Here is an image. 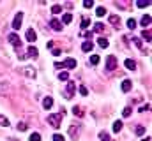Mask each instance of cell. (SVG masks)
Returning a JSON list of instances; mask_svg holds the SVG:
<instances>
[{
  "mask_svg": "<svg viewBox=\"0 0 152 141\" xmlns=\"http://www.w3.org/2000/svg\"><path fill=\"white\" fill-rule=\"evenodd\" d=\"M143 39H145V41H147V42H151V30H143Z\"/></svg>",
  "mask_w": 152,
  "mask_h": 141,
  "instance_id": "cell-32",
  "label": "cell"
},
{
  "mask_svg": "<svg viewBox=\"0 0 152 141\" xmlns=\"http://www.w3.org/2000/svg\"><path fill=\"white\" fill-rule=\"evenodd\" d=\"M110 23H112V25H118V23H120V16L112 14V16H110Z\"/></svg>",
  "mask_w": 152,
  "mask_h": 141,
  "instance_id": "cell-25",
  "label": "cell"
},
{
  "mask_svg": "<svg viewBox=\"0 0 152 141\" xmlns=\"http://www.w3.org/2000/svg\"><path fill=\"white\" fill-rule=\"evenodd\" d=\"M80 131H81V125H71V127H69V136H71V140H78V138H80Z\"/></svg>",
  "mask_w": 152,
  "mask_h": 141,
  "instance_id": "cell-7",
  "label": "cell"
},
{
  "mask_svg": "<svg viewBox=\"0 0 152 141\" xmlns=\"http://www.w3.org/2000/svg\"><path fill=\"white\" fill-rule=\"evenodd\" d=\"M103 30H104V25H103V23H96V25H94V32H97V34H101Z\"/></svg>",
  "mask_w": 152,
  "mask_h": 141,
  "instance_id": "cell-23",
  "label": "cell"
},
{
  "mask_svg": "<svg viewBox=\"0 0 152 141\" xmlns=\"http://www.w3.org/2000/svg\"><path fill=\"white\" fill-rule=\"evenodd\" d=\"M97 44H99L101 48H108V39H104V37H99V39H97Z\"/></svg>",
  "mask_w": 152,
  "mask_h": 141,
  "instance_id": "cell-21",
  "label": "cell"
},
{
  "mask_svg": "<svg viewBox=\"0 0 152 141\" xmlns=\"http://www.w3.org/2000/svg\"><path fill=\"white\" fill-rule=\"evenodd\" d=\"M0 125H4V127H9V120H7L4 115H0Z\"/></svg>",
  "mask_w": 152,
  "mask_h": 141,
  "instance_id": "cell-30",
  "label": "cell"
},
{
  "mask_svg": "<svg viewBox=\"0 0 152 141\" xmlns=\"http://www.w3.org/2000/svg\"><path fill=\"white\" fill-rule=\"evenodd\" d=\"M51 106H53V99H51V97H44V101H42V108H44V109H50Z\"/></svg>",
  "mask_w": 152,
  "mask_h": 141,
  "instance_id": "cell-15",
  "label": "cell"
},
{
  "mask_svg": "<svg viewBox=\"0 0 152 141\" xmlns=\"http://www.w3.org/2000/svg\"><path fill=\"white\" fill-rule=\"evenodd\" d=\"M21 21H23V12H18V14L14 16V20H12V28L18 30V28L21 27Z\"/></svg>",
  "mask_w": 152,
  "mask_h": 141,
  "instance_id": "cell-8",
  "label": "cell"
},
{
  "mask_svg": "<svg viewBox=\"0 0 152 141\" xmlns=\"http://www.w3.org/2000/svg\"><path fill=\"white\" fill-rule=\"evenodd\" d=\"M143 141H151V138H149V136H147V138H145V140H143Z\"/></svg>",
  "mask_w": 152,
  "mask_h": 141,
  "instance_id": "cell-46",
  "label": "cell"
},
{
  "mask_svg": "<svg viewBox=\"0 0 152 141\" xmlns=\"http://www.w3.org/2000/svg\"><path fill=\"white\" fill-rule=\"evenodd\" d=\"M134 132H136L138 136H143V134H145V127H143V125H136V129H134Z\"/></svg>",
  "mask_w": 152,
  "mask_h": 141,
  "instance_id": "cell-24",
  "label": "cell"
},
{
  "mask_svg": "<svg viewBox=\"0 0 152 141\" xmlns=\"http://www.w3.org/2000/svg\"><path fill=\"white\" fill-rule=\"evenodd\" d=\"M124 64H126V67H127L129 70H134V69H136V62H134V60H131V58H127Z\"/></svg>",
  "mask_w": 152,
  "mask_h": 141,
  "instance_id": "cell-16",
  "label": "cell"
},
{
  "mask_svg": "<svg viewBox=\"0 0 152 141\" xmlns=\"http://www.w3.org/2000/svg\"><path fill=\"white\" fill-rule=\"evenodd\" d=\"M127 28H131V30H133V28H136V20L129 18V20H127Z\"/></svg>",
  "mask_w": 152,
  "mask_h": 141,
  "instance_id": "cell-27",
  "label": "cell"
},
{
  "mask_svg": "<svg viewBox=\"0 0 152 141\" xmlns=\"http://www.w3.org/2000/svg\"><path fill=\"white\" fill-rule=\"evenodd\" d=\"M37 55H39L37 48H36V46H30V48L27 49V55H25V57H30V58H37Z\"/></svg>",
  "mask_w": 152,
  "mask_h": 141,
  "instance_id": "cell-12",
  "label": "cell"
},
{
  "mask_svg": "<svg viewBox=\"0 0 152 141\" xmlns=\"http://www.w3.org/2000/svg\"><path fill=\"white\" fill-rule=\"evenodd\" d=\"M30 141H41V134H37V132H34V134L30 136Z\"/></svg>",
  "mask_w": 152,
  "mask_h": 141,
  "instance_id": "cell-39",
  "label": "cell"
},
{
  "mask_svg": "<svg viewBox=\"0 0 152 141\" xmlns=\"http://www.w3.org/2000/svg\"><path fill=\"white\" fill-rule=\"evenodd\" d=\"M90 64H92V65H97V64H99V55H92V57H90Z\"/></svg>",
  "mask_w": 152,
  "mask_h": 141,
  "instance_id": "cell-28",
  "label": "cell"
},
{
  "mask_svg": "<svg viewBox=\"0 0 152 141\" xmlns=\"http://www.w3.org/2000/svg\"><path fill=\"white\" fill-rule=\"evenodd\" d=\"M7 141H20V140H16V138H9Z\"/></svg>",
  "mask_w": 152,
  "mask_h": 141,
  "instance_id": "cell-45",
  "label": "cell"
},
{
  "mask_svg": "<svg viewBox=\"0 0 152 141\" xmlns=\"http://www.w3.org/2000/svg\"><path fill=\"white\" fill-rule=\"evenodd\" d=\"M73 21V14L71 12H66L64 16H62V25H69Z\"/></svg>",
  "mask_w": 152,
  "mask_h": 141,
  "instance_id": "cell-14",
  "label": "cell"
},
{
  "mask_svg": "<svg viewBox=\"0 0 152 141\" xmlns=\"http://www.w3.org/2000/svg\"><path fill=\"white\" fill-rule=\"evenodd\" d=\"M92 48H94V44H92L90 41H85V42L81 44V49H83V51H92Z\"/></svg>",
  "mask_w": 152,
  "mask_h": 141,
  "instance_id": "cell-17",
  "label": "cell"
},
{
  "mask_svg": "<svg viewBox=\"0 0 152 141\" xmlns=\"http://www.w3.org/2000/svg\"><path fill=\"white\" fill-rule=\"evenodd\" d=\"M140 23H142L143 27H149V25H151V16H149V14H145V16L142 18V21H140Z\"/></svg>",
  "mask_w": 152,
  "mask_h": 141,
  "instance_id": "cell-20",
  "label": "cell"
},
{
  "mask_svg": "<svg viewBox=\"0 0 152 141\" xmlns=\"http://www.w3.org/2000/svg\"><path fill=\"white\" fill-rule=\"evenodd\" d=\"M136 5L143 9V7H147V5H149V2H147V0H138V2H136Z\"/></svg>",
  "mask_w": 152,
  "mask_h": 141,
  "instance_id": "cell-33",
  "label": "cell"
},
{
  "mask_svg": "<svg viewBox=\"0 0 152 141\" xmlns=\"http://www.w3.org/2000/svg\"><path fill=\"white\" fill-rule=\"evenodd\" d=\"M53 55H55V57L62 55V49H58V48H53Z\"/></svg>",
  "mask_w": 152,
  "mask_h": 141,
  "instance_id": "cell-42",
  "label": "cell"
},
{
  "mask_svg": "<svg viewBox=\"0 0 152 141\" xmlns=\"http://www.w3.org/2000/svg\"><path fill=\"white\" fill-rule=\"evenodd\" d=\"M120 131H122V122L117 120V122H113V132H120Z\"/></svg>",
  "mask_w": 152,
  "mask_h": 141,
  "instance_id": "cell-22",
  "label": "cell"
},
{
  "mask_svg": "<svg viewBox=\"0 0 152 141\" xmlns=\"http://www.w3.org/2000/svg\"><path fill=\"white\" fill-rule=\"evenodd\" d=\"M96 16H99V18L106 16V9H104V7H97V9H96Z\"/></svg>",
  "mask_w": 152,
  "mask_h": 141,
  "instance_id": "cell-19",
  "label": "cell"
},
{
  "mask_svg": "<svg viewBox=\"0 0 152 141\" xmlns=\"http://www.w3.org/2000/svg\"><path fill=\"white\" fill-rule=\"evenodd\" d=\"M149 108H151V106H149V104L142 106V108H140V113H145V111H149Z\"/></svg>",
  "mask_w": 152,
  "mask_h": 141,
  "instance_id": "cell-44",
  "label": "cell"
},
{
  "mask_svg": "<svg viewBox=\"0 0 152 141\" xmlns=\"http://www.w3.org/2000/svg\"><path fill=\"white\" fill-rule=\"evenodd\" d=\"M117 69V57H113V55H110L108 58H106V67H104V70L106 72H112V70Z\"/></svg>",
  "mask_w": 152,
  "mask_h": 141,
  "instance_id": "cell-3",
  "label": "cell"
},
{
  "mask_svg": "<svg viewBox=\"0 0 152 141\" xmlns=\"http://www.w3.org/2000/svg\"><path fill=\"white\" fill-rule=\"evenodd\" d=\"M7 41H9V42H11L12 46H18V48L21 46V39H20V35L16 34V32H12V34L7 35Z\"/></svg>",
  "mask_w": 152,
  "mask_h": 141,
  "instance_id": "cell-6",
  "label": "cell"
},
{
  "mask_svg": "<svg viewBox=\"0 0 152 141\" xmlns=\"http://www.w3.org/2000/svg\"><path fill=\"white\" fill-rule=\"evenodd\" d=\"M75 90H76V85H75V81H67V86H66V92H64V95H66V99H71V97L75 95Z\"/></svg>",
  "mask_w": 152,
  "mask_h": 141,
  "instance_id": "cell-4",
  "label": "cell"
},
{
  "mask_svg": "<svg viewBox=\"0 0 152 141\" xmlns=\"http://www.w3.org/2000/svg\"><path fill=\"white\" fill-rule=\"evenodd\" d=\"M131 88H133L131 79H124V81H122V92H129Z\"/></svg>",
  "mask_w": 152,
  "mask_h": 141,
  "instance_id": "cell-13",
  "label": "cell"
},
{
  "mask_svg": "<svg viewBox=\"0 0 152 141\" xmlns=\"http://www.w3.org/2000/svg\"><path fill=\"white\" fill-rule=\"evenodd\" d=\"M36 39H37L36 30H34V28H28V30H27V41H28V42H36Z\"/></svg>",
  "mask_w": 152,
  "mask_h": 141,
  "instance_id": "cell-11",
  "label": "cell"
},
{
  "mask_svg": "<svg viewBox=\"0 0 152 141\" xmlns=\"http://www.w3.org/2000/svg\"><path fill=\"white\" fill-rule=\"evenodd\" d=\"M81 35H83V37H88V39H90V37H92V32H87V30H81Z\"/></svg>",
  "mask_w": 152,
  "mask_h": 141,
  "instance_id": "cell-43",
  "label": "cell"
},
{
  "mask_svg": "<svg viewBox=\"0 0 152 141\" xmlns=\"http://www.w3.org/2000/svg\"><path fill=\"white\" fill-rule=\"evenodd\" d=\"M73 113H75L76 116H80V118H81V116L85 115V113H83V108H81V106H75V108H73Z\"/></svg>",
  "mask_w": 152,
  "mask_h": 141,
  "instance_id": "cell-18",
  "label": "cell"
},
{
  "mask_svg": "<svg viewBox=\"0 0 152 141\" xmlns=\"http://www.w3.org/2000/svg\"><path fill=\"white\" fill-rule=\"evenodd\" d=\"M60 11H62V7H60V5H58V4H57V5H53V7H51V12H53V14H58V12H60Z\"/></svg>",
  "mask_w": 152,
  "mask_h": 141,
  "instance_id": "cell-34",
  "label": "cell"
},
{
  "mask_svg": "<svg viewBox=\"0 0 152 141\" xmlns=\"http://www.w3.org/2000/svg\"><path fill=\"white\" fill-rule=\"evenodd\" d=\"M50 28L55 30V32H60V30H62V23H60L57 18H53V20L50 21Z\"/></svg>",
  "mask_w": 152,
  "mask_h": 141,
  "instance_id": "cell-9",
  "label": "cell"
},
{
  "mask_svg": "<svg viewBox=\"0 0 152 141\" xmlns=\"http://www.w3.org/2000/svg\"><path fill=\"white\" fill-rule=\"evenodd\" d=\"M83 7L90 9V7H94V2H92V0H85V2H83Z\"/></svg>",
  "mask_w": 152,
  "mask_h": 141,
  "instance_id": "cell-36",
  "label": "cell"
},
{
  "mask_svg": "<svg viewBox=\"0 0 152 141\" xmlns=\"http://www.w3.org/2000/svg\"><path fill=\"white\" fill-rule=\"evenodd\" d=\"M133 42H134V44H136V46H138L140 49H143V44H142V41H140L138 37H134V39H133Z\"/></svg>",
  "mask_w": 152,
  "mask_h": 141,
  "instance_id": "cell-37",
  "label": "cell"
},
{
  "mask_svg": "<svg viewBox=\"0 0 152 141\" xmlns=\"http://www.w3.org/2000/svg\"><path fill=\"white\" fill-rule=\"evenodd\" d=\"M88 25H90V20H87V18H83V20H81V28L85 30V28H87Z\"/></svg>",
  "mask_w": 152,
  "mask_h": 141,
  "instance_id": "cell-35",
  "label": "cell"
},
{
  "mask_svg": "<svg viewBox=\"0 0 152 141\" xmlns=\"http://www.w3.org/2000/svg\"><path fill=\"white\" fill-rule=\"evenodd\" d=\"M46 120H48V124H50L51 127L58 129V127H60V122H62V115H60V113H51Z\"/></svg>",
  "mask_w": 152,
  "mask_h": 141,
  "instance_id": "cell-1",
  "label": "cell"
},
{
  "mask_svg": "<svg viewBox=\"0 0 152 141\" xmlns=\"http://www.w3.org/2000/svg\"><path fill=\"white\" fill-rule=\"evenodd\" d=\"M27 127H28V125H27L25 122H20V124H18V129H20L21 132H23V131H27Z\"/></svg>",
  "mask_w": 152,
  "mask_h": 141,
  "instance_id": "cell-38",
  "label": "cell"
},
{
  "mask_svg": "<svg viewBox=\"0 0 152 141\" xmlns=\"http://www.w3.org/2000/svg\"><path fill=\"white\" fill-rule=\"evenodd\" d=\"M80 94H81V95H87V94H88L87 86H80Z\"/></svg>",
  "mask_w": 152,
  "mask_h": 141,
  "instance_id": "cell-41",
  "label": "cell"
},
{
  "mask_svg": "<svg viewBox=\"0 0 152 141\" xmlns=\"http://www.w3.org/2000/svg\"><path fill=\"white\" fill-rule=\"evenodd\" d=\"M131 113H133V109H131V108H124L122 116H124V118H127V116H131Z\"/></svg>",
  "mask_w": 152,
  "mask_h": 141,
  "instance_id": "cell-29",
  "label": "cell"
},
{
  "mask_svg": "<svg viewBox=\"0 0 152 141\" xmlns=\"http://www.w3.org/2000/svg\"><path fill=\"white\" fill-rule=\"evenodd\" d=\"M55 67H57V69H62V67H66V69H75L76 60L75 58H67L66 62H55Z\"/></svg>",
  "mask_w": 152,
  "mask_h": 141,
  "instance_id": "cell-2",
  "label": "cell"
},
{
  "mask_svg": "<svg viewBox=\"0 0 152 141\" xmlns=\"http://www.w3.org/2000/svg\"><path fill=\"white\" fill-rule=\"evenodd\" d=\"M58 79L67 81V79H69V72H60V74H58Z\"/></svg>",
  "mask_w": 152,
  "mask_h": 141,
  "instance_id": "cell-31",
  "label": "cell"
},
{
  "mask_svg": "<svg viewBox=\"0 0 152 141\" xmlns=\"http://www.w3.org/2000/svg\"><path fill=\"white\" fill-rule=\"evenodd\" d=\"M20 70H21V74H23L25 78H30V79H34V78L37 76L36 69H34V67H30V65H27V67H23V69H20Z\"/></svg>",
  "mask_w": 152,
  "mask_h": 141,
  "instance_id": "cell-5",
  "label": "cell"
},
{
  "mask_svg": "<svg viewBox=\"0 0 152 141\" xmlns=\"http://www.w3.org/2000/svg\"><path fill=\"white\" fill-rule=\"evenodd\" d=\"M99 140H101V141H110V136H108V132L101 131V132H99Z\"/></svg>",
  "mask_w": 152,
  "mask_h": 141,
  "instance_id": "cell-26",
  "label": "cell"
},
{
  "mask_svg": "<svg viewBox=\"0 0 152 141\" xmlns=\"http://www.w3.org/2000/svg\"><path fill=\"white\" fill-rule=\"evenodd\" d=\"M9 83L5 81V79H0V95H7L9 94Z\"/></svg>",
  "mask_w": 152,
  "mask_h": 141,
  "instance_id": "cell-10",
  "label": "cell"
},
{
  "mask_svg": "<svg viewBox=\"0 0 152 141\" xmlns=\"http://www.w3.org/2000/svg\"><path fill=\"white\" fill-rule=\"evenodd\" d=\"M53 141H64V136L62 134H53Z\"/></svg>",
  "mask_w": 152,
  "mask_h": 141,
  "instance_id": "cell-40",
  "label": "cell"
}]
</instances>
